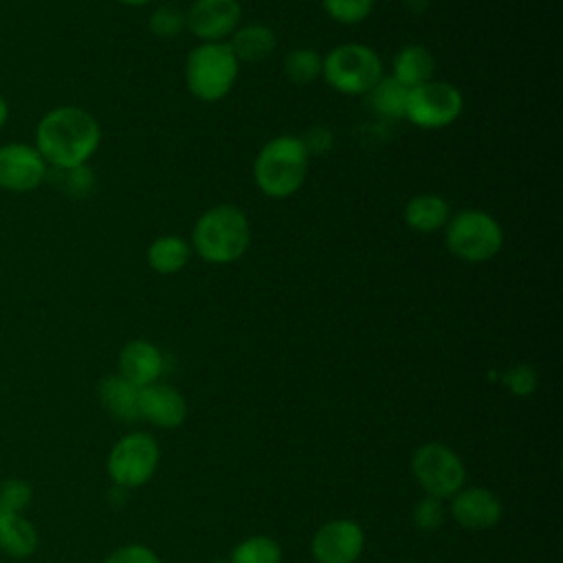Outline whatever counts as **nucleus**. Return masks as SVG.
I'll return each mask as SVG.
<instances>
[{
	"mask_svg": "<svg viewBox=\"0 0 563 563\" xmlns=\"http://www.w3.org/2000/svg\"><path fill=\"white\" fill-rule=\"evenodd\" d=\"M365 545L361 526L352 519H332L323 523L310 543L317 563H354Z\"/></svg>",
	"mask_w": 563,
	"mask_h": 563,
	"instance_id": "12",
	"label": "nucleus"
},
{
	"mask_svg": "<svg viewBox=\"0 0 563 563\" xmlns=\"http://www.w3.org/2000/svg\"><path fill=\"white\" fill-rule=\"evenodd\" d=\"M194 255L189 240L180 235H158L150 242L145 251V262L156 275H176L180 273Z\"/></svg>",
	"mask_w": 563,
	"mask_h": 563,
	"instance_id": "19",
	"label": "nucleus"
},
{
	"mask_svg": "<svg viewBox=\"0 0 563 563\" xmlns=\"http://www.w3.org/2000/svg\"><path fill=\"white\" fill-rule=\"evenodd\" d=\"M310 156L295 134L268 139L253 161V183L268 198H288L297 194L308 176Z\"/></svg>",
	"mask_w": 563,
	"mask_h": 563,
	"instance_id": "3",
	"label": "nucleus"
},
{
	"mask_svg": "<svg viewBox=\"0 0 563 563\" xmlns=\"http://www.w3.org/2000/svg\"><path fill=\"white\" fill-rule=\"evenodd\" d=\"M31 501V486L22 479H7L0 484V510L20 512Z\"/></svg>",
	"mask_w": 563,
	"mask_h": 563,
	"instance_id": "28",
	"label": "nucleus"
},
{
	"mask_svg": "<svg viewBox=\"0 0 563 563\" xmlns=\"http://www.w3.org/2000/svg\"><path fill=\"white\" fill-rule=\"evenodd\" d=\"M444 244L449 253L468 264L493 260L504 246V229L495 216L484 209H460L444 224Z\"/></svg>",
	"mask_w": 563,
	"mask_h": 563,
	"instance_id": "5",
	"label": "nucleus"
},
{
	"mask_svg": "<svg viewBox=\"0 0 563 563\" xmlns=\"http://www.w3.org/2000/svg\"><path fill=\"white\" fill-rule=\"evenodd\" d=\"M383 75V59L367 44L345 42L323 55L321 77L341 95H367Z\"/></svg>",
	"mask_w": 563,
	"mask_h": 563,
	"instance_id": "6",
	"label": "nucleus"
},
{
	"mask_svg": "<svg viewBox=\"0 0 563 563\" xmlns=\"http://www.w3.org/2000/svg\"><path fill=\"white\" fill-rule=\"evenodd\" d=\"M407 97H409V88H405L402 84H398L391 75H383L374 88L367 92V101L369 108L383 117V119H405V108H407Z\"/></svg>",
	"mask_w": 563,
	"mask_h": 563,
	"instance_id": "22",
	"label": "nucleus"
},
{
	"mask_svg": "<svg viewBox=\"0 0 563 563\" xmlns=\"http://www.w3.org/2000/svg\"><path fill=\"white\" fill-rule=\"evenodd\" d=\"M321 7L330 20L352 26L369 18L374 0H321Z\"/></svg>",
	"mask_w": 563,
	"mask_h": 563,
	"instance_id": "26",
	"label": "nucleus"
},
{
	"mask_svg": "<svg viewBox=\"0 0 563 563\" xmlns=\"http://www.w3.org/2000/svg\"><path fill=\"white\" fill-rule=\"evenodd\" d=\"M299 139H301V143H303L308 156H312V154H325V152L330 150L332 141H334L332 132H330L325 125H314V128L306 130V134L299 136Z\"/></svg>",
	"mask_w": 563,
	"mask_h": 563,
	"instance_id": "31",
	"label": "nucleus"
},
{
	"mask_svg": "<svg viewBox=\"0 0 563 563\" xmlns=\"http://www.w3.org/2000/svg\"><path fill=\"white\" fill-rule=\"evenodd\" d=\"M451 218V207L446 198L438 194H418L405 202L402 220L416 233H435L444 229Z\"/></svg>",
	"mask_w": 563,
	"mask_h": 563,
	"instance_id": "18",
	"label": "nucleus"
},
{
	"mask_svg": "<svg viewBox=\"0 0 563 563\" xmlns=\"http://www.w3.org/2000/svg\"><path fill=\"white\" fill-rule=\"evenodd\" d=\"M187 31L200 42H227L242 24L240 0H194L185 11Z\"/></svg>",
	"mask_w": 563,
	"mask_h": 563,
	"instance_id": "11",
	"label": "nucleus"
},
{
	"mask_svg": "<svg viewBox=\"0 0 563 563\" xmlns=\"http://www.w3.org/2000/svg\"><path fill=\"white\" fill-rule=\"evenodd\" d=\"M451 517L466 530H488L501 519V501L499 497L482 486L460 488L451 497Z\"/></svg>",
	"mask_w": 563,
	"mask_h": 563,
	"instance_id": "13",
	"label": "nucleus"
},
{
	"mask_svg": "<svg viewBox=\"0 0 563 563\" xmlns=\"http://www.w3.org/2000/svg\"><path fill=\"white\" fill-rule=\"evenodd\" d=\"M189 244L194 253L207 264H233L251 246L249 218L240 207L231 202L213 205L194 222Z\"/></svg>",
	"mask_w": 563,
	"mask_h": 563,
	"instance_id": "2",
	"label": "nucleus"
},
{
	"mask_svg": "<svg viewBox=\"0 0 563 563\" xmlns=\"http://www.w3.org/2000/svg\"><path fill=\"white\" fill-rule=\"evenodd\" d=\"M229 563H282V548L271 537H249L235 545Z\"/></svg>",
	"mask_w": 563,
	"mask_h": 563,
	"instance_id": "24",
	"label": "nucleus"
},
{
	"mask_svg": "<svg viewBox=\"0 0 563 563\" xmlns=\"http://www.w3.org/2000/svg\"><path fill=\"white\" fill-rule=\"evenodd\" d=\"M464 110L462 90L444 79H431L409 90L405 119L420 130H442L460 119Z\"/></svg>",
	"mask_w": 563,
	"mask_h": 563,
	"instance_id": "7",
	"label": "nucleus"
},
{
	"mask_svg": "<svg viewBox=\"0 0 563 563\" xmlns=\"http://www.w3.org/2000/svg\"><path fill=\"white\" fill-rule=\"evenodd\" d=\"M435 75V59L422 44H407L398 48L391 59V77L405 88H418L431 81Z\"/></svg>",
	"mask_w": 563,
	"mask_h": 563,
	"instance_id": "17",
	"label": "nucleus"
},
{
	"mask_svg": "<svg viewBox=\"0 0 563 563\" xmlns=\"http://www.w3.org/2000/svg\"><path fill=\"white\" fill-rule=\"evenodd\" d=\"M411 471L422 490L438 499H451L466 479V471L457 453L440 442H427L416 449Z\"/></svg>",
	"mask_w": 563,
	"mask_h": 563,
	"instance_id": "8",
	"label": "nucleus"
},
{
	"mask_svg": "<svg viewBox=\"0 0 563 563\" xmlns=\"http://www.w3.org/2000/svg\"><path fill=\"white\" fill-rule=\"evenodd\" d=\"M99 402L119 420H136L139 416V387L128 383L119 374H110L99 380Z\"/></svg>",
	"mask_w": 563,
	"mask_h": 563,
	"instance_id": "20",
	"label": "nucleus"
},
{
	"mask_svg": "<svg viewBox=\"0 0 563 563\" xmlns=\"http://www.w3.org/2000/svg\"><path fill=\"white\" fill-rule=\"evenodd\" d=\"M37 548V532L20 512L0 510V550L13 559L31 556Z\"/></svg>",
	"mask_w": 563,
	"mask_h": 563,
	"instance_id": "21",
	"label": "nucleus"
},
{
	"mask_svg": "<svg viewBox=\"0 0 563 563\" xmlns=\"http://www.w3.org/2000/svg\"><path fill=\"white\" fill-rule=\"evenodd\" d=\"M48 165L33 143L0 145V189L9 194H29L42 187Z\"/></svg>",
	"mask_w": 563,
	"mask_h": 563,
	"instance_id": "10",
	"label": "nucleus"
},
{
	"mask_svg": "<svg viewBox=\"0 0 563 563\" xmlns=\"http://www.w3.org/2000/svg\"><path fill=\"white\" fill-rule=\"evenodd\" d=\"M117 2H121L125 7H145V4H152L156 0H117Z\"/></svg>",
	"mask_w": 563,
	"mask_h": 563,
	"instance_id": "33",
	"label": "nucleus"
},
{
	"mask_svg": "<svg viewBox=\"0 0 563 563\" xmlns=\"http://www.w3.org/2000/svg\"><path fill=\"white\" fill-rule=\"evenodd\" d=\"M103 563H161V559L147 545L130 543V545L114 550Z\"/></svg>",
	"mask_w": 563,
	"mask_h": 563,
	"instance_id": "30",
	"label": "nucleus"
},
{
	"mask_svg": "<svg viewBox=\"0 0 563 563\" xmlns=\"http://www.w3.org/2000/svg\"><path fill=\"white\" fill-rule=\"evenodd\" d=\"M444 517H446V510L442 506V499L431 497V495L420 499L416 504V508H413V523L420 530H435V528H440L444 523Z\"/></svg>",
	"mask_w": 563,
	"mask_h": 563,
	"instance_id": "27",
	"label": "nucleus"
},
{
	"mask_svg": "<svg viewBox=\"0 0 563 563\" xmlns=\"http://www.w3.org/2000/svg\"><path fill=\"white\" fill-rule=\"evenodd\" d=\"M227 44L240 64H260L275 53L277 35L264 22H246L231 33Z\"/></svg>",
	"mask_w": 563,
	"mask_h": 563,
	"instance_id": "16",
	"label": "nucleus"
},
{
	"mask_svg": "<svg viewBox=\"0 0 563 563\" xmlns=\"http://www.w3.org/2000/svg\"><path fill=\"white\" fill-rule=\"evenodd\" d=\"M147 26H150V33L156 37H163V40L176 37L183 31H187L185 11H180L174 4H158L156 9H152L147 18Z\"/></svg>",
	"mask_w": 563,
	"mask_h": 563,
	"instance_id": "25",
	"label": "nucleus"
},
{
	"mask_svg": "<svg viewBox=\"0 0 563 563\" xmlns=\"http://www.w3.org/2000/svg\"><path fill=\"white\" fill-rule=\"evenodd\" d=\"M7 121H9V103H7L4 95L0 92V132H2V128L7 125Z\"/></svg>",
	"mask_w": 563,
	"mask_h": 563,
	"instance_id": "32",
	"label": "nucleus"
},
{
	"mask_svg": "<svg viewBox=\"0 0 563 563\" xmlns=\"http://www.w3.org/2000/svg\"><path fill=\"white\" fill-rule=\"evenodd\" d=\"M240 75V62L227 42H200L185 59V84L194 99L216 103L229 97Z\"/></svg>",
	"mask_w": 563,
	"mask_h": 563,
	"instance_id": "4",
	"label": "nucleus"
},
{
	"mask_svg": "<svg viewBox=\"0 0 563 563\" xmlns=\"http://www.w3.org/2000/svg\"><path fill=\"white\" fill-rule=\"evenodd\" d=\"M501 380L515 396H528L537 389V372L530 365H515L506 369Z\"/></svg>",
	"mask_w": 563,
	"mask_h": 563,
	"instance_id": "29",
	"label": "nucleus"
},
{
	"mask_svg": "<svg viewBox=\"0 0 563 563\" xmlns=\"http://www.w3.org/2000/svg\"><path fill=\"white\" fill-rule=\"evenodd\" d=\"M101 143V125L79 106H57L35 125V150L46 165L64 172L86 165Z\"/></svg>",
	"mask_w": 563,
	"mask_h": 563,
	"instance_id": "1",
	"label": "nucleus"
},
{
	"mask_svg": "<svg viewBox=\"0 0 563 563\" xmlns=\"http://www.w3.org/2000/svg\"><path fill=\"white\" fill-rule=\"evenodd\" d=\"M158 444L154 435L134 431L123 435L108 455V475L121 488L143 486L158 466Z\"/></svg>",
	"mask_w": 563,
	"mask_h": 563,
	"instance_id": "9",
	"label": "nucleus"
},
{
	"mask_svg": "<svg viewBox=\"0 0 563 563\" xmlns=\"http://www.w3.org/2000/svg\"><path fill=\"white\" fill-rule=\"evenodd\" d=\"M139 416L161 429H174L183 424L187 402L178 389L156 380L139 387Z\"/></svg>",
	"mask_w": 563,
	"mask_h": 563,
	"instance_id": "14",
	"label": "nucleus"
},
{
	"mask_svg": "<svg viewBox=\"0 0 563 563\" xmlns=\"http://www.w3.org/2000/svg\"><path fill=\"white\" fill-rule=\"evenodd\" d=\"M321 66H323L321 53H317L314 48H308V46H297L284 55L282 73L290 84L308 86L321 77Z\"/></svg>",
	"mask_w": 563,
	"mask_h": 563,
	"instance_id": "23",
	"label": "nucleus"
},
{
	"mask_svg": "<svg viewBox=\"0 0 563 563\" xmlns=\"http://www.w3.org/2000/svg\"><path fill=\"white\" fill-rule=\"evenodd\" d=\"M117 365L119 376L136 387H145L158 380L163 372V354L154 343L145 339H132L121 347Z\"/></svg>",
	"mask_w": 563,
	"mask_h": 563,
	"instance_id": "15",
	"label": "nucleus"
}]
</instances>
